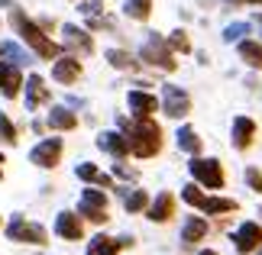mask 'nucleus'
<instances>
[{
    "mask_svg": "<svg viewBox=\"0 0 262 255\" xmlns=\"http://www.w3.org/2000/svg\"><path fill=\"white\" fill-rule=\"evenodd\" d=\"M162 149V129H159L149 117H139V123L129 132V152L139 158H152Z\"/></svg>",
    "mask_w": 262,
    "mask_h": 255,
    "instance_id": "obj_1",
    "label": "nucleus"
},
{
    "mask_svg": "<svg viewBox=\"0 0 262 255\" xmlns=\"http://www.w3.org/2000/svg\"><path fill=\"white\" fill-rule=\"evenodd\" d=\"M13 26L19 29L23 42H29V45H33V49H36V52L42 55V58H55V55H58V45H55V42H49L42 29H39V26L33 23V19H26L23 13H19V10H13Z\"/></svg>",
    "mask_w": 262,
    "mask_h": 255,
    "instance_id": "obj_2",
    "label": "nucleus"
},
{
    "mask_svg": "<svg viewBox=\"0 0 262 255\" xmlns=\"http://www.w3.org/2000/svg\"><path fill=\"white\" fill-rule=\"evenodd\" d=\"M191 175L207 188H224V168L214 158H194L191 161Z\"/></svg>",
    "mask_w": 262,
    "mask_h": 255,
    "instance_id": "obj_3",
    "label": "nucleus"
},
{
    "mask_svg": "<svg viewBox=\"0 0 262 255\" xmlns=\"http://www.w3.org/2000/svg\"><path fill=\"white\" fill-rule=\"evenodd\" d=\"M143 62L159 65V68H165V71H175V58H172V52H168V42H165V39H152V42H146Z\"/></svg>",
    "mask_w": 262,
    "mask_h": 255,
    "instance_id": "obj_4",
    "label": "nucleus"
},
{
    "mask_svg": "<svg viewBox=\"0 0 262 255\" xmlns=\"http://www.w3.org/2000/svg\"><path fill=\"white\" fill-rule=\"evenodd\" d=\"M29 158H33V165H39V168H55L58 158H62V139H46V142H39Z\"/></svg>",
    "mask_w": 262,
    "mask_h": 255,
    "instance_id": "obj_5",
    "label": "nucleus"
},
{
    "mask_svg": "<svg viewBox=\"0 0 262 255\" xmlns=\"http://www.w3.org/2000/svg\"><path fill=\"white\" fill-rule=\"evenodd\" d=\"M81 213L91 223H107V197L100 191H84L81 194Z\"/></svg>",
    "mask_w": 262,
    "mask_h": 255,
    "instance_id": "obj_6",
    "label": "nucleus"
},
{
    "mask_svg": "<svg viewBox=\"0 0 262 255\" xmlns=\"http://www.w3.org/2000/svg\"><path fill=\"white\" fill-rule=\"evenodd\" d=\"M7 236L13 242H33V246H42V242H46V229L33 226V223H23V220H13L10 229H7Z\"/></svg>",
    "mask_w": 262,
    "mask_h": 255,
    "instance_id": "obj_7",
    "label": "nucleus"
},
{
    "mask_svg": "<svg viewBox=\"0 0 262 255\" xmlns=\"http://www.w3.org/2000/svg\"><path fill=\"white\" fill-rule=\"evenodd\" d=\"M188 110H191V97L185 94L181 87H165V113L168 117H188Z\"/></svg>",
    "mask_w": 262,
    "mask_h": 255,
    "instance_id": "obj_8",
    "label": "nucleus"
},
{
    "mask_svg": "<svg viewBox=\"0 0 262 255\" xmlns=\"http://www.w3.org/2000/svg\"><path fill=\"white\" fill-rule=\"evenodd\" d=\"M259 246H262V226L259 223H246V226L236 233V249L239 252H256Z\"/></svg>",
    "mask_w": 262,
    "mask_h": 255,
    "instance_id": "obj_9",
    "label": "nucleus"
},
{
    "mask_svg": "<svg viewBox=\"0 0 262 255\" xmlns=\"http://www.w3.org/2000/svg\"><path fill=\"white\" fill-rule=\"evenodd\" d=\"M172 217H175V197H172V194H159V200L149 207V220L165 223V220H172Z\"/></svg>",
    "mask_w": 262,
    "mask_h": 255,
    "instance_id": "obj_10",
    "label": "nucleus"
},
{
    "mask_svg": "<svg viewBox=\"0 0 262 255\" xmlns=\"http://www.w3.org/2000/svg\"><path fill=\"white\" fill-rule=\"evenodd\" d=\"M46 100H49V87L42 84V78H39V75H33V78L26 81V107L33 110L39 104H46Z\"/></svg>",
    "mask_w": 262,
    "mask_h": 255,
    "instance_id": "obj_11",
    "label": "nucleus"
},
{
    "mask_svg": "<svg viewBox=\"0 0 262 255\" xmlns=\"http://www.w3.org/2000/svg\"><path fill=\"white\" fill-rule=\"evenodd\" d=\"M253 136H256V123L249 117H239L233 123V139H236V149H249L253 146Z\"/></svg>",
    "mask_w": 262,
    "mask_h": 255,
    "instance_id": "obj_12",
    "label": "nucleus"
},
{
    "mask_svg": "<svg viewBox=\"0 0 262 255\" xmlns=\"http://www.w3.org/2000/svg\"><path fill=\"white\" fill-rule=\"evenodd\" d=\"M55 229H58V236H65V239H81L84 236V226L75 213H62L58 223H55Z\"/></svg>",
    "mask_w": 262,
    "mask_h": 255,
    "instance_id": "obj_13",
    "label": "nucleus"
},
{
    "mask_svg": "<svg viewBox=\"0 0 262 255\" xmlns=\"http://www.w3.org/2000/svg\"><path fill=\"white\" fill-rule=\"evenodd\" d=\"M78 75H81V65H78L75 58H62V62H55V68H52V78L62 81V84H75Z\"/></svg>",
    "mask_w": 262,
    "mask_h": 255,
    "instance_id": "obj_14",
    "label": "nucleus"
},
{
    "mask_svg": "<svg viewBox=\"0 0 262 255\" xmlns=\"http://www.w3.org/2000/svg\"><path fill=\"white\" fill-rule=\"evenodd\" d=\"M19 84H23L19 71H16L13 65H0V87H4V97H16Z\"/></svg>",
    "mask_w": 262,
    "mask_h": 255,
    "instance_id": "obj_15",
    "label": "nucleus"
},
{
    "mask_svg": "<svg viewBox=\"0 0 262 255\" xmlns=\"http://www.w3.org/2000/svg\"><path fill=\"white\" fill-rule=\"evenodd\" d=\"M123 246H129V239H107V236H97L94 242L88 246V255H117Z\"/></svg>",
    "mask_w": 262,
    "mask_h": 255,
    "instance_id": "obj_16",
    "label": "nucleus"
},
{
    "mask_svg": "<svg viewBox=\"0 0 262 255\" xmlns=\"http://www.w3.org/2000/svg\"><path fill=\"white\" fill-rule=\"evenodd\" d=\"M129 107L136 110V117H149V113H156V97L152 94H143V90H133L129 94Z\"/></svg>",
    "mask_w": 262,
    "mask_h": 255,
    "instance_id": "obj_17",
    "label": "nucleus"
},
{
    "mask_svg": "<svg viewBox=\"0 0 262 255\" xmlns=\"http://www.w3.org/2000/svg\"><path fill=\"white\" fill-rule=\"evenodd\" d=\"M204 233H207V223L201 220V217H191L185 223V229H181V242H188V246H194V242L204 239Z\"/></svg>",
    "mask_w": 262,
    "mask_h": 255,
    "instance_id": "obj_18",
    "label": "nucleus"
},
{
    "mask_svg": "<svg viewBox=\"0 0 262 255\" xmlns=\"http://www.w3.org/2000/svg\"><path fill=\"white\" fill-rule=\"evenodd\" d=\"M100 149H107L110 155H126V152H129V139L117 136V132H104V136H100Z\"/></svg>",
    "mask_w": 262,
    "mask_h": 255,
    "instance_id": "obj_19",
    "label": "nucleus"
},
{
    "mask_svg": "<svg viewBox=\"0 0 262 255\" xmlns=\"http://www.w3.org/2000/svg\"><path fill=\"white\" fill-rule=\"evenodd\" d=\"M65 42H68V45H75V49H81L84 55L91 52V49H94V42L88 39V33H81L78 26H65Z\"/></svg>",
    "mask_w": 262,
    "mask_h": 255,
    "instance_id": "obj_20",
    "label": "nucleus"
},
{
    "mask_svg": "<svg viewBox=\"0 0 262 255\" xmlns=\"http://www.w3.org/2000/svg\"><path fill=\"white\" fill-rule=\"evenodd\" d=\"M49 126H52V129H75L78 117L68 113V110H52V113H49Z\"/></svg>",
    "mask_w": 262,
    "mask_h": 255,
    "instance_id": "obj_21",
    "label": "nucleus"
},
{
    "mask_svg": "<svg viewBox=\"0 0 262 255\" xmlns=\"http://www.w3.org/2000/svg\"><path fill=\"white\" fill-rule=\"evenodd\" d=\"M204 213H233L236 210V200H224V197H204L201 203Z\"/></svg>",
    "mask_w": 262,
    "mask_h": 255,
    "instance_id": "obj_22",
    "label": "nucleus"
},
{
    "mask_svg": "<svg viewBox=\"0 0 262 255\" xmlns=\"http://www.w3.org/2000/svg\"><path fill=\"white\" fill-rule=\"evenodd\" d=\"M239 55H243L253 68H262V45L259 42H249V39H246V42L239 45Z\"/></svg>",
    "mask_w": 262,
    "mask_h": 255,
    "instance_id": "obj_23",
    "label": "nucleus"
},
{
    "mask_svg": "<svg viewBox=\"0 0 262 255\" xmlns=\"http://www.w3.org/2000/svg\"><path fill=\"white\" fill-rule=\"evenodd\" d=\"M149 10H152V0H126V13L133 19H149Z\"/></svg>",
    "mask_w": 262,
    "mask_h": 255,
    "instance_id": "obj_24",
    "label": "nucleus"
},
{
    "mask_svg": "<svg viewBox=\"0 0 262 255\" xmlns=\"http://www.w3.org/2000/svg\"><path fill=\"white\" fill-rule=\"evenodd\" d=\"M178 146L185 149V152H194V155H198V152H201L198 132H194V129H181V132H178Z\"/></svg>",
    "mask_w": 262,
    "mask_h": 255,
    "instance_id": "obj_25",
    "label": "nucleus"
},
{
    "mask_svg": "<svg viewBox=\"0 0 262 255\" xmlns=\"http://www.w3.org/2000/svg\"><path fill=\"white\" fill-rule=\"evenodd\" d=\"M78 178H84V181H97V184H110V178L107 175H100V171L94 168V165H81V168H78Z\"/></svg>",
    "mask_w": 262,
    "mask_h": 255,
    "instance_id": "obj_26",
    "label": "nucleus"
},
{
    "mask_svg": "<svg viewBox=\"0 0 262 255\" xmlns=\"http://www.w3.org/2000/svg\"><path fill=\"white\" fill-rule=\"evenodd\" d=\"M146 203H149L146 191H133V194H129V197H126V210H129V213H136V210H143Z\"/></svg>",
    "mask_w": 262,
    "mask_h": 255,
    "instance_id": "obj_27",
    "label": "nucleus"
},
{
    "mask_svg": "<svg viewBox=\"0 0 262 255\" xmlns=\"http://www.w3.org/2000/svg\"><path fill=\"white\" fill-rule=\"evenodd\" d=\"M0 139H4V142H16V129H13V123H10L4 113H0Z\"/></svg>",
    "mask_w": 262,
    "mask_h": 255,
    "instance_id": "obj_28",
    "label": "nucleus"
},
{
    "mask_svg": "<svg viewBox=\"0 0 262 255\" xmlns=\"http://www.w3.org/2000/svg\"><path fill=\"white\" fill-rule=\"evenodd\" d=\"M168 45H172V49H178V52H188V49H191L188 36L181 33V29H178V33H172V39H168Z\"/></svg>",
    "mask_w": 262,
    "mask_h": 255,
    "instance_id": "obj_29",
    "label": "nucleus"
},
{
    "mask_svg": "<svg viewBox=\"0 0 262 255\" xmlns=\"http://www.w3.org/2000/svg\"><path fill=\"white\" fill-rule=\"evenodd\" d=\"M181 197H185L188 203H194V207H201V203H204V194H201V191H198L194 184H188V188H185V194H181Z\"/></svg>",
    "mask_w": 262,
    "mask_h": 255,
    "instance_id": "obj_30",
    "label": "nucleus"
},
{
    "mask_svg": "<svg viewBox=\"0 0 262 255\" xmlns=\"http://www.w3.org/2000/svg\"><path fill=\"white\" fill-rule=\"evenodd\" d=\"M107 58H110V62H114L117 68H133V58H129L126 52H110Z\"/></svg>",
    "mask_w": 262,
    "mask_h": 255,
    "instance_id": "obj_31",
    "label": "nucleus"
},
{
    "mask_svg": "<svg viewBox=\"0 0 262 255\" xmlns=\"http://www.w3.org/2000/svg\"><path fill=\"white\" fill-rule=\"evenodd\" d=\"M246 181L253 184V191H259V194H262V175H259L256 168H249V171H246Z\"/></svg>",
    "mask_w": 262,
    "mask_h": 255,
    "instance_id": "obj_32",
    "label": "nucleus"
},
{
    "mask_svg": "<svg viewBox=\"0 0 262 255\" xmlns=\"http://www.w3.org/2000/svg\"><path fill=\"white\" fill-rule=\"evenodd\" d=\"M201 255H217V252H210V249H207V252H201Z\"/></svg>",
    "mask_w": 262,
    "mask_h": 255,
    "instance_id": "obj_33",
    "label": "nucleus"
},
{
    "mask_svg": "<svg viewBox=\"0 0 262 255\" xmlns=\"http://www.w3.org/2000/svg\"><path fill=\"white\" fill-rule=\"evenodd\" d=\"M230 4H246V0H230Z\"/></svg>",
    "mask_w": 262,
    "mask_h": 255,
    "instance_id": "obj_34",
    "label": "nucleus"
},
{
    "mask_svg": "<svg viewBox=\"0 0 262 255\" xmlns=\"http://www.w3.org/2000/svg\"><path fill=\"white\" fill-rule=\"evenodd\" d=\"M246 4H262V0H246Z\"/></svg>",
    "mask_w": 262,
    "mask_h": 255,
    "instance_id": "obj_35",
    "label": "nucleus"
},
{
    "mask_svg": "<svg viewBox=\"0 0 262 255\" xmlns=\"http://www.w3.org/2000/svg\"><path fill=\"white\" fill-rule=\"evenodd\" d=\"M0 165H4V155H0Z\"/></svg>",
    "mask_w": 262,
    "mask_h": 255,
    "instance_id": "obj_36",
    "label": "nucleus"
}]
</instances>
